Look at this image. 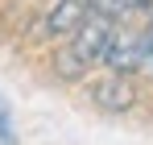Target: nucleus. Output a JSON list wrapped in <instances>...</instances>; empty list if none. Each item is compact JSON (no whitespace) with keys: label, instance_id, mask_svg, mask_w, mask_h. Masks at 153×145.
<instances>
[{"label":"nucleus","instance_id":"f257e3e1","mask_svg":"<svg viewBox=\"0 0 153 145\" xmlns=\"http://www.w3.org/2000/svg\"><path fill=\"white\" fill-rule=\"evenodd\" d=\"M112 33H116L112 17L87 13V21L71 33V50H75L83 62H103V50H108V42H112Z\"/></svg>","mask_w":153,"mask_h":145},{"label":"nucleus","instance_id":"f03ea898","mask_svg":"<svg viewBox=\"0 0 153 145\" xmlns=\"http://www.w3.org/2000/svg\"><path fill=\"white\" fill-rule=\"evenodd\" d=\"M91 99H95V108L103 112H128L132 104H137V87L128 83V75H108V79H95L91 83Z\"/></svg>","mask_w":153,"mask_h":145},{"label":"nucleus","instance_id":"7ed1b4c3","mask_svg":"<svg viewBox=\"0 0 153 145\" xmlns=\"http://www.w3.org/2000/svg\"><path fill=\"white\" fill-rule=\"evenodd\" d=\"M103 62L116 75L141 71V33H112V42L103 50Z\"/></svg>","mask_w":153,"mask_h":145},{"label":"nucleus","instance_id":"20e7f679","mask_svg":"<svg viewBox=\"0 0 153 145\" xmlns=\"http://www.w3.org/2000/svg\"><path fill=\"white\" fill-rule=\"evenodd\" d=\"M87 13H91L87 0H58L50 13H46V33L50 37H71L79 25L87 21Z\"/></svg>","mask_w":153,"mask_h":145},{"label":"nucleus","instance_id":"39448f33","mask_svg":"<svg viewBox=\"0 0 153 145\" xmlns=\"http://www.w3.org/2000/svg\"><path fill=\"white\" fill-rule=\"evenodd\" d=\"M87 67L91 62H83L71 46H62L58 54H54V71H58V79H66V83H79V79H87Z\"/></svg>","mask_w":153,"mask_h":145},{"label":"nucleus","instance_id":"423d86ee","mask_svg":"<svg viewBox=\"0 0 153 145\" xmlns=\"http://www.w3.org/2000/svg\"><path fill=\"white\" fill-rule=\"evenodd\" d=\"M87 4H91V13H103L112 21H120V17H128L137 8V0H87Z\"/></svg>","mask_w":153,"mask_h":145},{"label":"nucleus","instance_id":"0eeeda50","mask_svg":"<svg viewBox=\"0 0 153 145\" xmlns=\"http://www.w3.org/2000/svg\"><path fill=\"white\" fill-rule=\"evenodd\" d=\"M141 71L153 75V25L141 33Z\"/></svg>","mask_w":153,"mask_h":145},{"label":"nucleus","instance_id":"6e6552de","mask_svg":"<svg viewBox=\"0 0 153 145\" xmlns=\"http://www.w3.org/2000/svg\"><path fill=\"white\" fill-rule=\"evenodd\" d=\"M0 145H13V116H8L4 99H0Z\"/></svg>","mask_w":153,"mask_h":145},{"label":"nucleus","instance_id":"1a4fd4ad","mask_svg":"<svg viewBox=\"0 0 153 145\" xmlns=\"http://www.w3.org/2000/svg\"><path fill=\"white\" fill-rule=\"evenodd\" d=\"M137 8H145V13H153V0H137Z\"/></svg>","mask_w":153,"mask_h":145}]
</instances>
